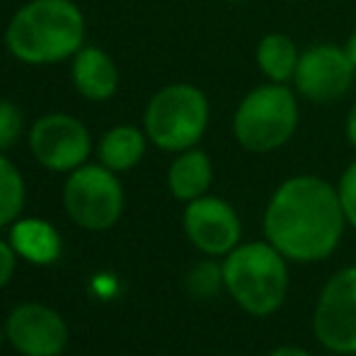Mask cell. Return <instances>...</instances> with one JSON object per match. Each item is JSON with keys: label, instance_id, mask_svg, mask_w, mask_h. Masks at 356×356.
<instances>
[{"label": "cell", "instance_id": "obj_1", "mask_svg": "<svg viewBox=\"0 0 356 356\" xmlns=\"http://www.w3.org/2000/svg\"><path fill=\"white\" fill-rule=\"evenodd\" d=\"M337 189L313 175L286 179L264 213L267 240L298 262H315L334 252L344 230Z\"/></svg>", "mask_w": 356, "mask_h": 356}, {"label": "cell", "instance_id": "obj_2", "mask_svg": "<svg viewBox=\"0 0 356 356\" xmlns=\"http://www.w3.org/2000/svg\"><path fill=\"white\" fill-rule=\"evenodd\" d=\"M85 17L73 0H29L10 17L5 47L27 66H54L85 47Z\"/></svg>", "mask_w": 356, "mask_h": 356}, {"label": "cell", "instance_id": "obj_3", "mask_svg": "<svg viewBox=\"0 0 356 356\" xmlns=\"http://www.w3.org/2000/svg\"><path fill=\"white\" fill-rule=\"evenodd\" d=\"M223 284L243 310L252 315L274 313L289 289L284 254L272 243L240 245L228 252Z\"/></svg>", "mask_w": 356, "mask_h": 356}, {"label": "cell", "instance_id": "obj_4", "mask_svg": "<svg viewBox=\"0 0 356 356\" xmlns=\"http://www.w3.org/2000/svg\"><path fill=\"white\" fill-rule=\"evenodd\" d=\"M209 127V99L197 85L172 83L150 97L143 112L148 141L170 153H182L202 141Z\"/></svg>", "mask_w": 356, "mask_h": 356}, {"label": "cell", "instance_id": "obj_5", "mask_svg": "<svg viewBox=\"0 0 356 356\" xmlns=\"http://www.w3.org/2000/svg\"><path fill=\"white\" fill-rule=\"evenodd\" d=\"M298 129V102L284 83H267L243 97L233 117V134L245 150L272 153Z\"/></svg>", "mask_w": 356, "mask_h": 356}, {"label": "cell", "instance_id": "obj_6", "mask_svg": "<svg viewBox=\"0 0 356 356\" xmlns=\"http://www.w3.org/2000/svg\"><path fill=\"white\" fill-rule=\"evenodd\" d=\"M63 207L85 230H109L124 211V189L117 172L99 165H80L63 184Z\"/></svg>", "mask_w": 356, "mask_h": 356}, {"label": "cell", "instance_id": "obj_7", "mask_svg": "<svg viewBox=\"0 0 356 356\" xmlns=\"http://www.w3.org/2000/svg\"><path fill=\"white\" fill-rule=\"evenodd\" d=\"M29 150L42 168L51 172H73L88 163L92 136L78 117L66 112H51L32 124Z\"/></svg>", "mask_w": 356, "mask_h": 356}, {"label": "cell", "instance_id": "obj_8", "mask_svg": "<svg viewBox=\"0 0 356 356\" xmlns=\"http://www.w3.org/2000/svg\"><path fill=\"white\" fill-rule=\"evenodd\" d=\"M313 330L323 347L337 354H356V267L337 272L323 289Z\"/></svg>", "mask_w": 356, "mask_h": 356}, {"label": "cell", "instance_id": "obj_9", "mask_svg": "<svg viewBox=\"0 0 356 356\" xmlns=\"http://www.w3.org/2000/svg\"><path fill=\"white\" fill-rule=\"evenodd\" d=\"M356 68L344 49L334 44H315L300 54L293 83L300 97L315 104H330L342 99L352 90Z\"/></svg>", "mask_w": 356, "mask_h": 356}, {"label": "cell", "instance_id": "obj_10", "mask_svg": "<svg viewBox=\"0 0 356 356\" xmlns=\"http://www.w3.org/2000/svg\"><path fill=\"white\" fill-rule=\"evenodd\" d=\"M5 337L22 356H58L68 344V325L44 303H22L5 320Z\"/></svg>", "mask_w": 356, "mask_h": 356}, {"label": "cell", "instance_id": "obj_11", "mask_svg": "<svg viewBox=\"0 0 356 356\" xmlns=\"http://www.w3.org/2000/svg\"><path fill=\"white\" fill-rule=\"evenodd\" d=\"M184 233L207 254H228L238 248L240 218L228 202L218 197H199L184 209Z\"/></svg>", "mask_w": 356, "mask_h": 356}, {"label": "cell", "instance_id": "obj_12", "mask_svg": "<svg viewBox=\"0 0 356 356\" xmlns=\"http://www.w3.org/2000/svg\"><path fill=\"white\" fill-rule=\"evenodd\" d=\"M73 85L90 102H107L119 88V71L107 51L99 47H83L73 56Z\"/></svg>", "mask_w": 356, "mask_h": 356}, {"label": "cell", "instance_id": "obj_13", "mask_svg": "<svg viewBox=\"0 0 356 356\" xmlns=\"http://www.w3.org/2000/svg\"><path fill=\"white\" fill-rule=\"evenodd\" d=\"M10 245L17 257L32 264H51L61 254V235L44 218H17L10 230Z\"/></svg>", "mask_w": 356, "mask_h": 356}, {"label": "cell", "instance_id": "obj_14", "mask_svg": "<svg viewBox=\"0 0 356 356\" xmlns=\"http://www.w3.org/2000/svg\"><path fill=\"white\" fill-rule=\"evenodd\" d=\"M211 179H213V168L209 155L204 150L187 148L170 165L168 187L175 199L189 204L207 194V189L211 187Z\"/></svg>", "mask_w": 356, "mask_h": 356}, {"label": "cell", "instance_id": "obj_15", "mask_svg": "<svg viewBox=\"0 0 356 356\" xmlns=\"http://www.w3.org/2000/svg\"><path fill=\"white\" fill-rule=\"evenodd\" d=\"M145 141H148L145 131L129 127V124L109 129L97 145L99 163L112 172H127V170L136 168L141 163V158L145 155Z\"/></svg>", "mask_w": 356, "mask_h": 356}, {"label": "cell", "instance_id": "obj_16", "mask_svg": "<svg viewBox=\"0 0 356 356\" xmlns=\"http://www.w3.org/2000/svg\"><path fill=\"white\" fill-rule=\"evenodd\" d=\"M298 49L289 34L272 32L264 34L262 42L257 44V66L269 83H289L293 80L296 68H298Z\"/></svg>", "mask_w": 356, "mask_h": 356}, {"label": "cell", "instance_id": "obj_17", "mask_svg": "<svg viewBox=\"0 0 356 356\" xmlns=\"http://www.w3.org/2000/svg\"><path fill=\"white\" fill-rule=\"evenodd\" d=\"M24 179L15 163L0 153V228L19 218L24 209Z\"/></svg>", "mask_w": 356, "mask_h": 356}, {"label": "cell", "instance_id": "obj_18", "mask_svg": "<svg viewBox=\"0 0 356 356\" xmlns=\"http://www.w3.org/2000/svg\"><path fill=\"white\" fill-rule=\"evenodd\" d=\"M187 284L194 296H202V298L213 296L216 291L220 289V284H223V267L218 269L213 262H199L197 267L189 272Z\"/></svg>", "mask_w": 356, "mask_h": 356}, {"label": "cell", "instance_id": "obj_19", "mask_svg": "<svg viewBox=\"0 0 356 356\" xmlns=\"http://www.w3.org/2000/svg\"><path fill=\"white\" fill-rule=\"evenodd\" d=\"M22 109L10 99H0V153L13 148L22 134Z\"/></svg>", "mask_w": 356, "mask_h": 356}, {"label": "cell", "instance_id": "obj_20", "mask_svg": "<svg viewBox=\"0 0 356 356\" xmlns=\"http://www.w3.org/2000/svg\"><path fill=\"white\" fill-rule=\"evenodd\" d=\"M337 194H339V204H342L344 218L356 228V163H352L347 170H344L342 179H339Z\"/></svg>", "mask_w": 356, "mask_h": 356}, {"label": "cell", "instance_id": "obj_21", "mask_svg": "<svg viewBox=\"0 0 356 356\" xmlns=\"http://www.w3.org/2000/svg\"><path fill=\"white\" fill-rule=\"evenodd\" d=\"M15 264H17V252L13 250V245L0 240V289L13 279Z\"/></svg>", "mask_w": 356, "mask_h": 356}, {"label": "cell", "instance_id": "obj_22", "mask_svg": "<svg viewBox=\"0 0 356 356\" xmlns=\"http://www.w3.org/2000/svg\"><path fill=\"white\" fill-rule=\"evenodd\" d=\"M347 138H349V143L356 148V102L347 114Z\"/></svg>", "mask_w": 356, "mask_h": 356}, {"label": "cell", "instance_id": "obj_23", "mask_svg": "<svg viewBox=\"0 0 356 356\" xmlns=\"http://www.w3.org/2000/svg\"><path fill=\"white\" fill-rule=\"evenodd\" d=\"M344 54H347V58L352 61V66L356 68V29L349 34L347 44H344Z\"/></svg>", "mask_w": 356, "mask_h": 356}, {"label": "cell", "instance_id": "obj_24", "mask_svg": "<svg viewBox=\"0 0 356 356\" xmlns=\"http://www.w3.org/2000/svg\"><path fill=\"white\" fill-rule=\"evenodd\" d=\"M269 356H310L305 349H298V347H279V349H274Z\"/></svg>", "mask_w": 356, "mask_h": 356}, {"label": "cell", "instance_id": "obj_25", "mask_svg": "<svg viewBox=\"0 0 356 356\" xmlns=\"http://www.w3.org/2000/svg\"><path fill=\"white\" fill-rule=\"evenodd\" d=\"M225 3H235V5H243V3H250V0H225Z\"/></svg>", "mask_w": 356, "mask_h": 356}, {"label": "cell", "instance_id": "obj_26", "mask_svg": "<svg viewBox=\"0 0 356 356\" xmlns=\"http://www.w3.org/2000/svg\"><path fill=\"white\" fill-rule=\"evenodd\" d=\"M0 347H3V332H0Z\"/></svg>", "mask_w": 356, "mask_h": 356}]
</instances>
